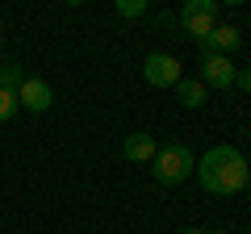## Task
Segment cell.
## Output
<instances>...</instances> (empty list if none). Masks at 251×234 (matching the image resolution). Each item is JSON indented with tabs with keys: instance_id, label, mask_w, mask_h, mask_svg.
Wrapping results in <instances>:
<instances>
[{
	"instance_id": "12",
	"label": "cell",
	"mask_w": 251,
	"mask_h": 234,
	"mask_svg": "<svg viewBox=\"0 0 251 234\" xmlns=\"http://www.w3.org/2000/svg\"><path fill=\"white\" fill-rule=\"evenodd\" d=\"M17 96H13V92H0V126H9L13 117H17Z\"/></svg>"
},
{
	"instance_id": "7",
	"label": "cell",
	"mask_w": 251,
	"mask_h": 234,
	"mask_svg": "<svg viewBox=\"0 0 251 234\" xmlns=\"http://www.w3.org/2000/svg\"><path fill=\"white\" fill-rule=\"evenodd\" d=\"M122 155L130 163H155V155H159V142H155V134H130L122 146Z\"/></svg>"
},
{
	"instance_id": "11",
	"label": "cell",
	"mask_w": 251,
	"mask_h": 234,
	"mask_svg": "<svg viewBox=\"0 0 251 234\" xmlns=\"http://www.w3.org/2000/svg\"><path fill=\"white\" fill-rule=\"evenodd\" d=\"M113 13H117V17H143L147 0H113Z\"/></svg>"
},
{
	"instance_id": "15",
	"label": "cell",
	"mask_w": 251,
	"mask_h": 234,
	"mask_svg": "<svg viewBox=\"0 0 251 234\" xmlns=\"http://www.w3.org/2000/svg\"><path fill=\"white\" fill-rule=\"evenodd\" d=\"M205 234H226V230H205Z\"/></svg>"
},
{
	"instance_id": "8",
	"label": "cell",
	"mask_w": 251,
	"mask_h": 234,
	"mask_svg": "<svg viewBox=\"0 0 251 234\" xmlns=\"http://www.w3.org/2000/svg\"><path fill=\"white\" fill-rule=\"evenodd\" d=\"M239 42H243V34H239V29H234V25H222V21H218V25L209 29V38L201 42V50H214V54H230V50H234Z\"/></svg>"
},
{
	"instance_id": "14",
	"label": "cell",
	"mask_w": 251,
	"mask_h": 234,
	"mask_svg": "<svg viewBox=\"0 0 251 234\" xmlns=\"http://www.w3.org/2000/svg\"><path fill=\"white\" fill-rule=\"evenodd\" d=\"M176 234H205V230H197V226H188V230H176Z\"/></svg>"
},
{
	"instance_id": "2",
	"label": "cell",
	"mask_w": 251,
	"mask_h": 234,
	"mask_svg": "<svg viewBox=\"0 0 251 234\" xmlns=\"http://www.w3.org/2000/svg\"><path fill=\"white\" fill-rule=\"evenodd\" d=\"M193 167H197V159H193V151H188L184 142L159 146V155H155V163H151L155 180H159L163 188H176V184H184L188 176H193Z\"/></svg>"
},
{
	"instance_id": "1",
	"label": "cell",
	"mask_w": 251,
	"mask_h": 234,
	"mask_svg": "<svg viewBox=\"0 0 251 234\" xmlns=\"http://www.w3.org/2000/svg\"><path fill=\"white\" fill-rule=\"evenodd\" d=\"M193 176H197L201 188L214 192V197H239V192L251 188V163L243 159V151L230 146V142L209 146V151L197 159Z\"/></svg>"
},
{
	"instance_id": "3",
	"label": "cell",
	"mask_w": 251,
	"mask_h": 234,
	"mask_svg": "<svg viewBox=\"0 0 251 234\" xmlns=\"http://www.w3.org/2000/svg\"><path fill=\"white\" fill-rule=\"evenodd\" d=\"M180 25L193 42H205L209 29L218 25V0H188L184 9H180Z\"/></svg>"
},
{
	"instance_id": "5",
	"label": "cell",
	"mask_w": 251,
	"mask_h": 234,
	"mask_svg": "<svg viewBox=\"0 0 251 234\" xmlns=\"http://www.w3.org/2000/svg\"><path fill=\"white\" fill-rule=\"evenodd\" d=\"M234 75H239V67L230 63V54L201 50V84L205 88H234Z\"/></svg>"
},
{
	"instance_id": "4",
	"label": "cell",
	"mask_w": 251,
	"mask_h": 234,
	"mask_svg": "<svg viewBox=\"0 0 251 234\" xmlns=\"http://www.w3.org/2000/svg\"><path fill=\"white\" fill-rule=\"evenodd\" d=\"M143 80L151 88H176L180 84V59L176 54H163V50L147 54L143 59Z\"/></svg>"
},
{
	"instance_id": "6",
	"label": "cell",
	"mask_w": 251,
	"mask_h": 234,
	"mask_svg": "<svg viewBox=\"0 0 251 234\" xmlns=\"http://www.w3.org/2000/svg\"><path fill=\"white\" fill-rule=\"evenodd\" d=\"M17 105L29 109V113H46V109L54 105L50 84H46V80H34V75H25V80H21V88H17Z\"/></svg>"
},
{
	"instance_id": "10",
	"label": "cell",
	"mask_w": 251,
	"mask_h": 234,
	"mask_svg": "<svg viewBox=\"0 0 251 234\" xmlns=\"http://www.w3.org/2000/svg\"><path fill=\"white\" fill-rule=\"evenodd\" d=\"M21 80H25V71H21L17 63H0V92H13V96H17Z\"/></svg>"
},
{
	"instance_id": "9",
	"label": "cell",
	"mask_w": 251,
	"mask_h": 234,
	"mask_svg": "<svg viewBox=\"0 0 251 234\" xmlns=\"http://www.w3.org/2000/svg\"><path fill=\"white\" fill-rule=\"evenodd\" d=\"M176 100H180L184 109H201V105L209 100V88H205L201 80H180V84H176Z\"/></svg>"
},
{
	"instance_id": "13",
	"label": "cell",
	"mask_w": 251,
	"mask_h": 234,
	"mask_svg": "<svg viewBox=\"0 0 251 234\" xmlns=\"http://www.w3.org/2000/svg\"><path fill=\"white\" fill-rule=\"evenodd\" d=\"M234 88H243V92H251V63L243 67L239 75H234Z\"/></svg>"
}]
</instances>
